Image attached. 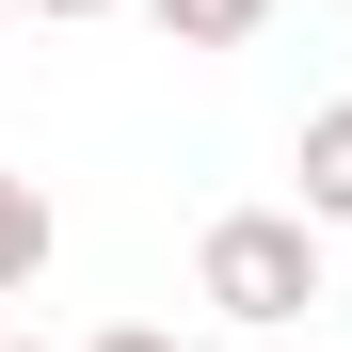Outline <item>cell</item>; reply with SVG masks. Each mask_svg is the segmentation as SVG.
<instances>
[{
    "mask_svg": "<svg viewBox=\"0 0 352 352\" xmlns=\"http://www.w3.org/2000/svg\"><path fill=\"white\" fill-rule=\"evenodd\" d=\"M96 352H176V336H160V320H112V336H96Z\"/></svg>",
    "mask_w": 352,
    "mask_h": 352,
    "instance_id": "cell-5",
    "label": "cell"
},
{
    "mask_svg": "<svg viewBox=\"0 0 352 352\" xmlns=\"http://www.w3.org/2000/svg\"><path fill=\"white\" fill-rule=\"evenodd\" d=\"M32 272H48V192L0 160V288H32Z\"/></svg>",
    "mask_w": 352,
    "mask_h": 352,
    "instance_id": "cell-4",
    "label": "cell"
},
{
    "mask_svg": "<svg viewBox=\"0 0 352 352\" xmlns=\"http://www.w3.org/2000/svg\"><path fill=\"white\" fill-rule=\"evenodd\" d=\"M256 16H272V0H144V32H160V48H241Z\"/></svg>",
    "mask_w": 352,
    "mask_h": 352,
    "instance_id": "cell-3",
    "label": "cell"
},
{
    "mask_svg": "<svg viewBox=\"0 0 352 352\" xmlns=\"http://www.w3.org/2000/svg\"><path fill=\"white\" fill-rule=\"evenodd\" d=\"M192 288H208V320H241V336L305 320L320 305V208H224L192 241Z\"/></svg>",
    "mask_w": 352,
    "mask_h": 352,
    "instance_id": "cell-1",
    "label": "cell"
},
{
    "mask_svg": "<svg viewBox=\"0 0 352 352\" xmlns=\"http://www.w3.org/2000/svg\"><path fill=\"white\" fill-rule=\"evenodd\" d=\"M16 16H112V0H16Z\"/></svg>",
    "mask_w": 352,
    "mask_h": 352,
    "instance_id": "cell-6",
    "label": "cell"
},
{
    "mask_svg": "<svg viewBox=\"0 0 352 352\" xmlns=\"http://www.w3.org/2000/svg\"><path fill=\"white\" fill-rule=\"evenodd\" d=\"M288 176H305V208H320V224H352V96H336V112H305Z\"/></svg>",
    "mask_w": 352,
    "mask_h": 352,
    "instance_id": "cell-2",
    "label": "cell"
}]
</instances>
